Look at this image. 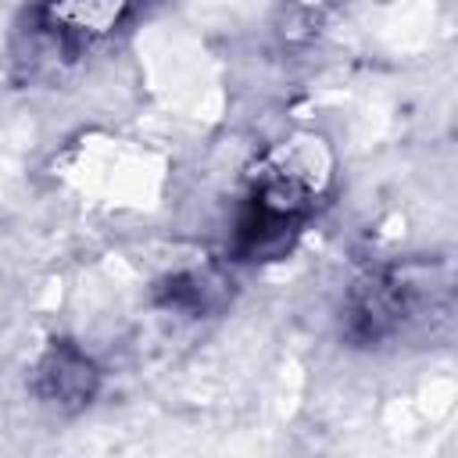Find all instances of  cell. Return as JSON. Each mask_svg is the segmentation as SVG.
Here are the masks:
<instances>
[{
    "label": "cell",
    "mask_w": 458,
    "mask_h": 458,
    "mask_svg": "<svg viewBox=\"0 0 458 458\" xmlns=\"http://www.w3.org/2000/svg\"><path fill=\"white\" fill-rule=\"evenodd\" d=\"M36 390L57 408H82L97 394V369L75 344L54 340L36 365Z\"/></svg>",
    "instance_id": "1"
},
{
    "label": "cell",
    "mask_w": 458,
    "mask_h": 458,
    "mask_svg": "<svg viewBox=\"0 0 458 458\" xmlns=\"http://www.w3.org/2000/svg\"><path fill=\"white\" fill-rule=\"evenodd\" d=\"M136 0H47V29L64 43H93L122 25Z\"/></svg>",
    "instance_id": "2"
}]
</instances>
